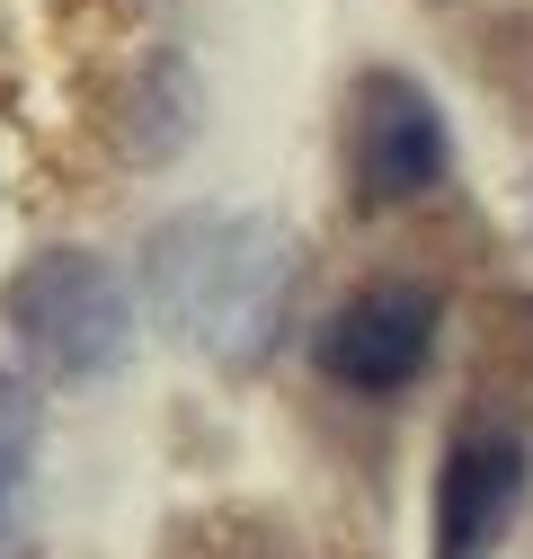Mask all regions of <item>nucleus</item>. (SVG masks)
<instances>
[{
  "mask_svg": "<svg viewBox=\"0 0 533 559\" xmlns=\"http://www.w3.org/2000/svg\"><path fill=\"white\" fill-rule=\"evenodd\" d=\"M436 346V294L427 285H365L356 302L329 311L320 329V373L347 391H410Z\"/></svg>",
  "mask_w": 533,
  "mask_h": 559,
  "instance_id": "nucleus-4",
  "label": "nucleus"
},
{
  "mask_svg": "<svg viewBox=\"0 0 533 559\" xmlns=\"http://www.w3.org/2000/svg\"><path fill=\"white\" fill-rule=\"evenodd\" d=\"M27 462H36V391L19 373H0V515H10Z\"/></svg>",
  "mask_w": 533,
  "mask_h": 559,
  "instance_id": "nucleus-6",
  "label": "nucleus"
},
{
  "mask_svg": "<svg viewBox=\"0 0 533 559\" xmlns=\"http://www.w3.org/2000/svg\"><path fill=\"white\" fill-rule=\"evenodd\" d=\"M0 559H19V542H10V515H0Z\"/></svg>",
  "mask_w": 533,
  "mask_h": 559,
  "instance_id": "nucleus-7",
  "label": "nucleus"
},
{
  "mask_svg": "<svg viewBox=\"0 0 533 559\" xmlns=\"http://www.w3.org/2000/svg\"><path fill=\"white\" fill-rule=\"evenodd\" d=\"M10 337L54 373V382H107L133 346V294L98 249H45L10 275Z\"/></svg>",
  "mask_w": 533,
  "mask_h": 559,
  "instance_id": "nucleus-2",
  "label": "nucleus"
},
{
  "mask_svg": "<svg viewBox=\"0 0 533 559\" xmlns=\"http://www.w3.org/2000/svg\"><path fill=\"white\" fill-rule=\"evenodd\" d=\"M445 178V116L418 81L365 72L347 98V187L365 204H410Z\"/></svg>",
  "mask_w": 533,
  "mask_h": 559,
  "instance_id": "nucleus-3",
  "label": "nucleus"
},
{
  "mask_svg": "<svg viewBox=\"0 0 533 559\" xmlns=\"http://www.w3.org/2000/svg\"><path fill=\"white\" fill-rule=\"evenodd\" d=\"M516 498H524V444L498 427H462L436 479V559H489Z\"/></svg>",
  "mask_w": 533,
  "mask_h": 559,
  "instance_id": "nucleus-5",
  "label": "nucleus"
},
{
  "mask_svg": "<svg viewBox=\"0 0 533 559\" xmlns=\"http://www.w3.org/2000/svg\"><path fill=\"white\" fill-rule=\"evenodd\" d=\"M294 302V249L258 214H178L143 249V311L205 365H258Z\"/></svg>",
  "mask_w": 533,
  "mask_h": 559,
  "instance_id": "nucleus-1",
  "label": "nucleus"
}]
</instances>
